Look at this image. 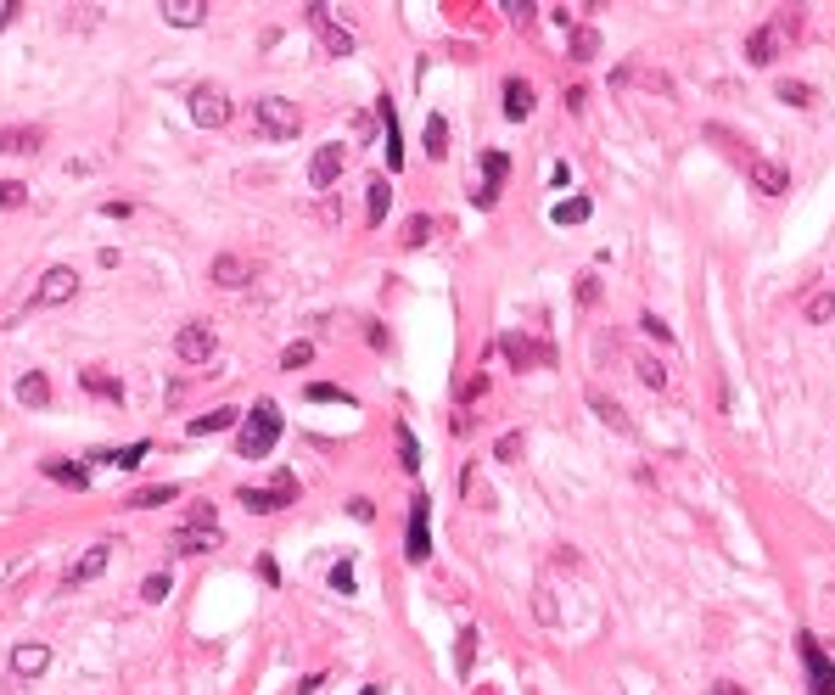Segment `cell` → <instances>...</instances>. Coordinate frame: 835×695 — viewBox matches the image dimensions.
<instances>
[{
	"mask_svg": "<svg viewBox=\"0 0 835 695\" xmlns=\"http://www.w3.org/2000/svg\"><path fill=\"white\" fill-rule=\"evenodd\" d=\"M275 437H281V410L264 398V404H253V415L241 420L236 449H241V460H264L269 449H275Z\"/></svg>",
	"mask_w": 835,
	"mask_h": 695,
	"instance_id": "obj_1",
	"label": "cell"
},
{
	"mask_svg": "<svg viewBox=\"0 0 835 695\" xmlns=\"http://www.w3.org/2000/svg\"><path fill=\"white\" fill-rule=\"evenodd\" d=\"M253 123H258V135H269V140H291V135L303 130V118H298V107H291L286 96L253 101Z\"/></svg>",
	"mask_w": 835,
	"mask_h": 695,
	"instance_id": "obj_2",
	"label": "cell"
},
{
	"mask_svg": "<svg viewBox=\"0 0 835 695\" xmlns=\"http://www.w3.org/2000/svg\"><path fill=\"white\" fill-rule=\"evenodd\" d=\"M236 499L247 504V511L269 516V511H281V504H291V499H298V477H291V471H281L275 482H269V488H241Z\"/></svg>",
	"mask_w": 835,
	"mask_h": 695,
	"instance_id": "obj_3",
	"label": "cell"
},
{
	"mask_svg": "<svg viewBox=\"0 0 835 695\" xmlns=\"http://www.w3.org/2000/svg\"><path fill=\"white\" fill-rule=\"evenodd\" d=\"M303 17H308V29L320 34L325 56H348V51H353V34L337 23V17H331V6H320V0H315V6H303Z\"/></svg>",
	"mask_w": 835,
	"mask_h": 695,
	"instance_id": "obj_4",
	"label": "cell"
},
{
	"mask_svg": "<svg viewBox=\"0 0 835 695\" xmlns=\"http://www.w3.org/2000/svg\"><path fill=\"white\" fill-rule=\"evenodd\" d=\"M499 353H505V360L516 365V370H527V365H555V348L550 343H533V336H521V331H505L499 336Z\"/></svg>",
	"mask_w": 835,
	"mask_h": 695,
	"instance_id": "obj_5",
	"label": "cell"
},
{
	"mask_svg": "<svg viewBox=\"0 0 835 695\" xmlns=\"http://www.w3.org/2000/svg\"><path fill=\"white\" fill-rule=\"evenodd\" d=\"M79 292V275L68 264H56V269H46V275H39V286H34V298H29V309H56V303H68Z\"/></svg>",
	"mask_w": 835,
	"mask_h": 695,
	"instance_id": "obj_6",
	"label": "cell"
},
{
	"mask_svg": "<svg viewBox=\"0 0 835 695\" xmlns=\"http://www.w3.org/2000/svg\"><path fill=\"white\" fill-rule=\"evenodd\" d=\"M797 650H802V667H807L813 695H835V662L824 657V645L813 640V634H802V640H797Z\"/></svg>",
	"mask_w": 835,
	"mask_h": 695,
	"instance_id": "obj_7",
	"label": "cell"
},
{
	"mask_svg": "<svg viewBox=\"0 0 835 695\" xmlns=\"http://www.w3.org/2000/svg\"><path fill=\"white\" fill-rule=\"evenodd\" d=\"M191 118L202 130H219V123H231V96L219 90V84H197L191 90Z\"/></svg>",
	"mask_w": 835,
	"mask_h": 695,
	"instance_id": "obj_8",
	"label": "cell"
},
{
	"mask_svg": "<svg viewBox=\"0 0 835 695\" xmlns=\"http://www.w3.org/2000/svg\"><path fill=\"white\" fill-rule=\"evenodd\" d=\"M746 180L757 185L763 197H785L790 191V174H785L774 157H763V152H746Z\"/></svg>",
	"mask_w": 835,
	"mask_h": 695,
	"instance_id": "obj_9",
	"label": "cell"
},
{
	"mask_svg": "<svg viewBox=\"0 0 835 695\" xmlns=\"http://www.w3.org/2000/svg\"><path fill=\"white\" fill-rule=\"evenodd\" d=\"M342 163H348V146H342V140L320 146V152H315V163H308V185H315V191H325V185H337Z\"/></svg>",
	"mask_w": 835,
	"mask_h": 695,
	"instance_id": "obj_10",
	"label": "cell"
},
{
	"mask_svg": "<svg viewBox=\"0 0 835 695\" xmlns=\"http://www.w3.org/2000/svg\"><path fill=\"white\" fill-rule=\"evenodd\" d=\"M426 521H432V499L415 494V499H409V550H404L409 561H426V555H432V533H426Z\"/></svg>",
	"mask_w": 835,
	"mask_h": 695,
	"instance_id": "obj_11",
	"label": "cell"
},
{
	"mask_svg": "<svg viewBox=\"0 0 835 695\" xmlns=\"http://www.w3.org/2000/svg\"><path fill=\"white\" fill-rule=\"evenodd\" d=\"M174 353L185 365H202V360H214V331L207 326H180V336H174Z\"/></svg>",
	"mask_w": 835,
	"mask_h": 695,
	"instance_id": "obj_12",
	"label": "cell"
},
{
	"mask_svg": "<svg viewBox=\"0 0 835 695\" xmlns=\"http://www.w3.org/2000/svg\"><path fill=\"white\" fill-rule=\"evenodd\" d=\"M51 667V645H39V640H23L12 650V673L17 679H39V673Z\"/></svg>",
	"mask_w": 835,
	"mask_h": 695,
	"instance_id": "obj_13",
	"label": "cell"
},
{
	"mask_svg": "<svg viewBox=\"0 0 835 695\" xmlns=\"http://www.w3.org/2000/svg\"><path fill=\"white\" fill-rule=\"evenodd\" d=\"M375 118H382V140H387V168H404V140H399V113H392V101H387V96L375 101Z\"/></svg>",
	"mask_w": 835,
	"mask_h": 695,
	"instance_id": "obj_14",
	"label": "cell"
},
{
	"mask_svg": "<svg viewBox=\"0 0 835 695\" xmlns=\"http://www.w3.org/2000/svg\"><path fill=\"white\" fill-rule=\"evenodd\" d=\"M107 561H113V544L101 538V544H90V550L79 555V566H73V572H68V583L79 589V583H90V578H101V572H107Z\"/></svg>",
	"mask_w": 835,
	"mask_h": 695,
	"instance_id": "obj_15",
	"label": "cell"
},
{
	"mask_svg": "<svg viewBox=\"0 0 835 695\" xmlns=\"http://www.w3.org/2000/svg\"><path fill=\"white\" fill-rule=\"evenodd\" d=\"M780 51V23H763V29H751L746 34V62H757V68H768Z\"/></svg>",
	"mask_w": 835,
	"mask_h": 695,
	"instance_id": "obj_16",
	"label": "cell"
},
{
	"mask_svg": "<svg viewBox=\"0 0 835 695\" xmlns=\"http://www.w3.org/2000/svg\"><path fill=\"white\" fill-rule=\"evenodd\" d=\"M589 410H595V415H600V420H605V427H611V432H622V437L634 432V420H628V410H622L617 398H605L600 387H589Z\"/></svg>",
	"mask_w": 835,
	"mask_h": 695,
	"instance_id": "obj_17",
	"label": "cell"
},
{
	"mask_svg": "<svg viewBox=\"0 0 835 695\" xmlns=\"http://www.w3.org/2000/svg\"><path fill=\"white\" fill-rule=\"evenodd\" d=\"M207 544H219V528H202V521H185V528L174 533V550H180V555H202Z\"/></svg>",
	"mask_w": 835,
	"mask_h": 695,
	"instance_id": "obj_18",
	"label": "cell"
},
{
	"mask_svg": "<svg viewBox=\"0 0 835 695\" xmlns=\"http://www.w3.org/2000/svg\"><path fill=\"white\" fill-rule=\"evenodd\" d=\"M17 404H29V410H46V404H51V382H46L39 370L17 376Z\"/></svg>",
	"mask_w": 835,
	"mask_h": 695,
	"instance_id": "obj_19",
	"label": "cell"
},
{
	"mask_svg": "<svg viewBox=\"0 0 835 695\" xmlns=\"http://www.w3.org/2000/svg\"><path fill=\"white\" fill-rule=\"evenodd\" d=\"M163 17H169L174 29H197L207 17V0H163Z\"/></svg>",
	"mask_w": 835,
	"mask_h": 695,
	"instance_id": "obj_20",
	"label": "cell"
},
{
	"mask_svg": "<svg viewBox=\"0 0 835 695\" xmlns=\"http://www.w3.org/2000/svg\"><path fill=\"white\" fill-rule=\"evenodd\" d=\"M533 113V84L527 79H505V118H527Z\"/></svg>",
	"mask_w": 835,
	"mask_h": 695,
	"instance_id": "obj_21",
	"label": "cell"
},
{
	"mask_svg": "<svg viewBox=\"0 0 835 695\" xmlns=\"http://www.w3.org/2000/svg\"><path fill=\"white\" fill-rule=\"evenodd\" d=\"M247 275H253V269H247V259H236V252H219L214 259V281L219 286H247Z\"/></svg>",
	"mask_w": 835,
	"mask_h": 695,
	"instance_id": "obj_22",
	"label": "cell"
},
{
	"mask_svg": "<svg viewBox=\"0 0 835 695\" xmlns=\"http://www.w3.org/2000/svg\"><path fill=\"white\" fill-rule=\"evenodd\" d=\"M236 420H241V410H231V404H224V410H207V415H197V420H191V437H207V432H231Z\"/></svg>",
	"mask_w": 835,
	"mask_h": 695,
	"instance_id": "obj_23",
	"label": "cell"
},
{
	"mask_svg": "<svg viewBox=\"0 0 835 695\" xmlns=\"http://www.w3.org/2000/svg\"><path fill=\"white\" fill-rule=\"evenodd\" d=\"M387 202H392L387 180H370V185H365V225H370V230H375V225L387 219Z\"/></svg>",
	"mask_w": 835,
	"mask_h": 695,
	"instance_id": "obj_24",
	"label": "cell"
},
{
	"mask_svg": "<svg viewBox=\"0 0 835 695\" xmlns=\"http://www.w3.org/2000/svg\"><path fill=\"white\" fill-rule=\"evenodd\" d=\"M426 157H432V163H443V157H449V123L437 118V113L426 118Z\"/></svg>",
	"mask_w": 835,
	"mask_h": 695,
	"instance_id": "obj_25",
	"label": "cell"
},
{
	"mask_svg": "<svg viewBox=\"0 0 835 695\" xmlns=\"http://www.w3.org/2000/svg\"><path fill=\"white\" fill-rule=\"evenodd\" d=\"M802 314H807L813 326L835 320V292H807V298H802Z\"/></svg>",
	"mask_w": 835,
	"mask_h": 695,
	"instance_id": "obj_26",
	"label": "cell"
},
{
	"mask_svg": "<svg viewBox=\"0 0 835 695\" xmlns=\"http://www.w3.org/2000/svg\"><path fill=\"white\" fill-rule=\"evenodd\" d=\"M589 214H595V202H589V197H567V202H555V214H550V219H555V225H583Z\"/></svg>",
	"mask_w": 835,
	"mask_h": 695,
	"instance_id": "obj_27",
	"label": "cell"
},
{
	"mask_svg": "<svg viewBox=\"0 0 835 695\" xmlns=\"http://www.w3.org/2000/svg\"><path fill=\"white\" fill-rule=\"evenodd\" d=\"M79 382H85V393H96V398H113V404H123V387L113 382L107 370H85V376H79Z\"/></svg>",
	"mask_w": 835,
	"mask_h": 695,
	"instance_id": "obj_28",
	"label": "cell"
},
{
	"mask_svg": "<svg viewBox=\"0 0 835 695\" xmlns=\"http://www.w3.org/2000/svg\"><path fill=\"white\" fill-rule=\"evenodd\" d=\"M146 449H152V444H130V449H101V454H90V460H107V466H123V471H135L140 460H146Z\"/></svg>",
	"mask_w": 835,
	"mask_h": 695,
	"instance_id": "obj_29",
	"label": "cell"
},
{
	"mask_svg": "<svg viewBox=\"0 0 835 695\" xmlns=\"http://www.w3.org/2000/svg\"><path fill=\"white\" fill-rule=\"evenodd\" d=\"M39 130H0V152H39Z\"/></svg>",
	"mask_w": 835,
	"mask_h": 695,
	"instance_id": "obj_30",
	"label": "cell"
},
{
	"mask_svg": "<svg viewBox=\"0 0 835 695\" xmlns=\"http://www.w3.org/2000/svg\"><path fill=\"white\" fill-rule=\"evenodd\" d=\"M46 477L51 482H68V488H85V482H90V471L85 466H68V460H46Z\"/></svg>",
	"mask_w": 835,
	"mask_h": 695,
	"instance_id": "obj_31",
	"label": "cell"
},
{
	"mask_svg": "<svg viewBox=\"0 0 835 695\" xmlns=\"http://www.w3.org/2000/svg\"><path fill=\"white\" fill-rule=\"evenodd\" d=\"M174 499H180V488H174V482H163V488H140L130 504H135V511H157V504H174Z\"/></svg>",
	"mask_w": 835,
	"mask_h": 695,
	"instance_id": "obj_32",
	"label": "cell"
},
{
	"mask_svg": "<svg viewBox=\"0 0 835 695\" xmlns=\"http://www.w3.org/2000/svg\"><path fill=\"white\" fill-rule=\"evenodd\" d=\"M505 174H510V157L505 152H483V185H488V191H499Z\"/></svg>",
	"mask_w": 835,
	"mask_h": 695,
	"instance_id": "obj_33",
	"label": "cell"
},
{
	"mask_svg": "<svg viewBox=\"0 0 835 695\" xmlns=\"http://www.w3.org/2000/svg\"><path fill=\"white\" fill-rule=\"evenodd\" d=\"M572 56H578V62H595V56H600V34H595L589 23L572 29Z\"/></svg>",
	"mask_w": 835,
	"mask_h": 695,
	"instance_id": "obj_34",
	"label": "cell"
},
{
	"mask_svg": "<svg viewBox=\"0 0 835 695\" xmlns=\"http://www.w3.org/2000/svg\"><path fill=\"white\" fill-rule=\"evenodd\" d=\"M399 466L404 471H421V444H415V432L399 420Z\"/></svg>",
	"mask_w": 835,
	"mask_h": 695,
	"instance_id": "obj_35",
	"label": "cell"
},
{
	"mask_svg": "<svg viewBox=\"0 0 835 695\" xmlns=\"http://www.w3.org/2000/svg\"><path fill=\"white\" fill-rule=\"evenodd\" d=\"M628 79H639V84H651L656 96H667V90H673V84H667V73H651V68H622V73H617V84H628Z\"/></svg>",
	"mask_w": 835,
	"mask_h": 695,
	"instance_id": "obj_36",
	"label": "cell"
},
{
	"mask_svg": "<svg viewBox=\"0 0 835 695\" xmlns=\"http://www.w3.org/2000/svg\"><path fill=\"white\" fill-rule=\"evenodd\" d=\"M780 101H790V107H813V84H802V79H780Z\"/></svg>",
	"mask_w": 835,
	"mask_h": 695,
	"instance_id": "obj_37",
	"label": "cell"
},
{
	"mask_svg": "<svg viewBox=\"0 0 835 695\" xmlns=\"http://www.w3.org/2000/svg\"><path fill=\"white\" fill-rule=\"evenodd\" d=\"M471 657H477V628H460V650H454V667H460V679H471Z\"/></svg>",
	"mask_w": 835,
	"mask_h": 695,
	"instance_id": "obj_38",
	"label": "cell"
},
{
	"mask_svg": "<svg viewBox=\"0 0 835 695\" xmlns=\"http://www.w3.org/2000/svg\"><path fill=\"white\" fill-rule=\"evenodd\" d=\"M308 398H315V404H353V393L331 387V382H308Z\"/></svg>",
	"mask_w": 835,
	"mask_h": 695,
	"instance_id": "obj_39",
	"label": "cell"
},
{
	"mask_svg": "<svg viewBox=\"0 0 835 695\" xmlns=\"http://www.w3.org/2000/svg\"><path fill=\"white\" fill-rule=\"evenodd\" d=\"M169 589H174V583H169V572H152V578L140 583V595L152 600V606H163V600H169Z\"/></svg>",
	"mask_w": 835,
	"mask_h": 695,
	"instance_id": "obj_40",
	"label": "cell"
},
{
	"mask_svg": "<svg viewBox=\"0 0 835 695\" xmlns=\"http://www.w3.org/2000/svg\"><path fill=\"white\" fill-rule=\"evenodd\" d=\"M634 370H639V382H645V387H656V393H662V387H667V370H662V365H656V360H639V365H634Z\"/></svg>",
	"mask_w": 835,
	"mask_h": 695,
	"instance_id": "obj_41",
	"label": "cell"
},
{
	"mask_svg": "<svg viewBox=\"0 0 835 695\" xmlns=\"http://www.w3.org/2000/svg\"><path fill=\"white\" fill-rule=\"evenodd\" d=\"M29 202V185H17V180H0V208H23Z\"/></svg>",
	"mask_w": 835,
	"mask_h": 695,
	"instance_id": "obj_42",
	"label": "cell"
},
{
	"mask_svg": "<svg viewBox=\"0 0 835 695\" xmlns=\"http://www.w3.org/2000/svg\"><path fill=\"white\" fill-rule=\"evenodd\" d=\"M308 360H315V348H308V343H291V348L281 353V365H286V370H303Z\"/></svg>",
	"mask_w": 835,
	"mask_h": 695,
	"instance_id": "obj_43",
	"label": "cell"
},
{
	"mask_svg": "<svg viewBox=\"0 0 835 695\" xmlns=\"http://www.w3.org/2000/svg\"><path fill=\"white\" fill-rule=\"evenodd\" d=\"M426 236H432V219H426V214H415V219L404 225V242H409V247H421Z\"/></svg>",
	"mask_w": 835,
	"mask_h": 695,
	"instance_id": "obj_44",
	"label": "cell"
},
{
	"mask_svg": "<svg viewBox=\"0 0 835 695\" xmlns=\"http://www.w3.org/2000/svg\"><path fill=\"white\" fill-rule=\"evenodd\" d=\"M505 12H510V23H521V29H527L533 17H538V6H533V0H505Z\"/></svg>",
	"mask_w": 835,
	"mask_h": 695,
	"instance_id": "obj_45",
	"label": "cell"
},
{
	"mask_svg": "<svg viewBox=\"0 0 835 695\" xmlns=\"http://www.w3.org/2000/svg\"><path fill=\"white\" fill-rule=\"evenodd\" d=\"M331 589H337V595H353V566H348V561L331 566Z\"/></svg>",
	"mask_w": 835,
	"mask_h": 695,
	"instance_id": "obj_46",
	"label": "cell"
},
{
	"mask_svg": "<svg viewBox=\"0 0 835 695\" xmlns=\"http://www.w3.org/2000/svg\"><path fill=\"white\" fill-rule=\"evenodd\" d=\"M533 606H538V617H544V623H555V617H561V612H555V595H550V583H538V600H533Z\"/></svg>",
	"mask_w": 835,
	"mask_h": 695,
	"instance_id": "obj_47",
	"label": "cell"
},
{
	"mask_svg": "<svg viewBox=\"0 0 835 695\" xmlns=\"http://www.w3.org/2000/svg\"><path fill=\"white\" fill-rule=\"evenodd\" d=\"M493 454H499V460H516V454H521V432H505V437H499V449H493Z\"/></svg>",
	"mask_w": 835,
	"mask_h": 695,
	"instance_id": "obj_48",
	"label": "cell"
},
{
	"mask_svg": "<svg viewBox=\"0 0 835 695\" xmlns=\"http://www.w3.org/2000/svg\"><path fill=\"white\" fill-rule=\"evenodd\" d=\"M639 326H645V331H651V336H656V343H673V331H667V326L656 320V314H645V320H639Z\"/></svg>",
	"mask_w": 835,
	"mask_h": 695,
	"instance_id": "obj_49",
	"label": "cell"
},
{
	"mask_svg": "<svg viewBox=\"0 0 835 695\" xmlns=\"http://www.w3.org/2000/svg\"><path fill=\"white\" fill-rule=\"evenodd\" d=\"M595 298H600V281L583 275V281H578V303H595Z\"/></svg>",
	"mask_w": 835,
	"mask_h": 695,
	"instance_id": "obj_50",
	"label": "cell"
},
{
	"mask_svg": "<svg viewBox=\"0 0 835 695\" xmlns=\"http://www.w3.org/2000/svg\"><path fill=\"white\" fill-rule=\"evenodd\" d=\"M348 511H353V521H370V516H375V504H370V499H353Z\"/></svg>",
	"mask_w": 835,
	"mask_h": 695,
	"instance_id": "obj_51",
	"label": "cell"
},
{
	"mask_svg": "<svg viewBox=\"0 0 835 695\" xmlns=\"http://www.w3.org/2000/svg\"><path fill=\"white\" fill-rule=\"evenodd\" d=\"M718 695H740V684H718Z\"/></svg>",
	"mask_w": 835,
	"mask_h": 695,
	"instance_id": "obj_52",
	"label": "cell"
},
{
	"mask_svg": "<svg viewBox=\"0 0 835 695\" xmlns=\"http://www.w3.org/2000/svg\"><path fill=\"white\" fill-rule=\"evenodd\" d=\"M359 695H382V690H375V684H370V690H359Z\"/></svg>",
	"mask_w": 835,
	"mask_h": 695,
	"instance_id": "obj_53",
	"label": "cell"
}]
</instances>
